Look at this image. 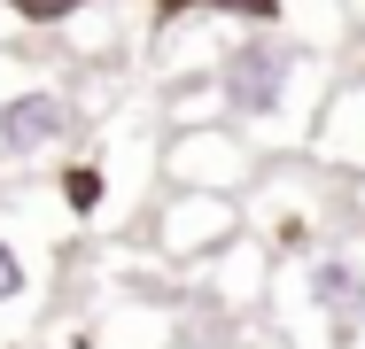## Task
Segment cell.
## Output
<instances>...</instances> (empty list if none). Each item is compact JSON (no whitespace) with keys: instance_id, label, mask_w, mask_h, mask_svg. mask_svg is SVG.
I'll list each match as a JSON object with an SVG mask.
<instances>
[{"instance_id":"6da1fadb","label":"cell","mask_w":365,"mask_h":349,"mask_svg":"<svg viewBox=\"0 0 365 349\" xmlns=\"http://www.w3.org/2000/svg\"><path fill=\"white\" fill-rule=\"evenodd\" d=\"M210 85L225 101V125H241L264 155H295L319 132V109L334 93V63H327V47L295 39L280 24H257V31H233Z\"/></svg>"},{"instance_id":"7a4b0ae2","label":"cell","mask_w":365,"mask_h":349,"mask_svg":"<svg viewBox=\"0 0 365 349\" xmlns=\"http://www.w3.org/2000/svg\"><path fill=\"white\" fill-rule=\"evenodd\" d=\"M264 311L288 349H365V241H327L303 256Z\"/></svg>"},{"instance_id":"3957f363","label":"cell","mask_w":365,"mask_h":349,"mask_svg":"<svg viewBox=\"0 0 365 349\" xmlns=\"http://www.w3.org/2000/svg\"><path fill=\"white\" fill-rule=\"evenodd\" d=\"M86 132V93L63 70H39L24 55V39L0 47V171L16 163H47Z\"/></svg>"},{"instance_id":"277c9868","label":"cell","mask_w":365,"mask_h":349,"mask_svg":"<svg viewBox=\"0 0 365 349\" xmlns=\"http://www.w3.org/2000/svg\"><path fill=\"white\" fill-rule=\"evenodd\" d=\"M241 209H249V233H257L280 264H303V256H319L327 241H342V233H334V171H327V163H303V155L264 163V179L241 194Z\"/></svg>"},{"instance_id":"5b68a950","label":"cell","mask_w":365,"mask_h":349,"mask_svg":"<svg viewBox=\"0 0 365 349\" xmlns=\"http://www.w3.org/2000/svg\"><path fill=\"white\" fill-rule=\"evenodd\" d=\"M264 147L241 132V125H179V132L155 147V179L163 187H187V194H249L264 179Z\"/></svg>"},{"instance_id":"8992f818","label":"cell","mask_w":365,"mask_h":349,"mask_svg":"<svg viewBox=\"0 0 365 349\" xmlns=\"http://www.w3.org/2000/svg\"><path fill=\"white\" fill-rule=\"evenodd\" d=\"M249 233V209L241 194H187V187H163V202L148 217V249L179 272H202L218 249H233Z\"/></svg>"},{"instance_id":"52a82bcc","label":"cell","mask_w":365,"mask_h":349,"mask_svg":"<svg viewBox=\"0 0 365 349\" xmlns=\"http://www.w3.org/2000/svg\"><path fill=\"white\" fill-rule=\"evenodd\" d=\"M47 287H55V264H47V233L16 225V209L0 202V349H8L24 326H31V318H39Z\"/></svg>"},{"instance_id":"ba28073f","label":"cell","mask_w":365,"mask_h":349,"mask_svg":"<svg viewBox=\"0 0 365 349\" xmlns=\"http://www.w3.org/2000/svg\"><path fill=\"white\" fill-rule=\"evenodd\" d=\"M272 287H280V256H272L257 233H241L233 249H218V256L202 264V295H210L218 311H257V303H272Z\"/></svg>"},{"instance_id":"9c48e42d","label":"cell","mask_w":365,"mask_h":349,"mask_svg":"<svg viewBox=\"0 0 365 349\" xmlns=\"http://www.w3.org/2000/svg\"><path fill=\"white\" fill-rule=\"evenodd\" d=\"M311 155H319L342 187H365V78H350V85L327 93L319 132H311Z\"/></svg>"},{"instance_id":"30bf717a","label":"cell","mask_w":365,"mask_h":349,"mask_svg":"<svg viewBox=\"0 0 365 349\" xmlns=\"http://www.w3.org/2000/svg\"><path fill=\"white\" fill-rule=\"evenodd\" d=\"M350 202H358V217H365V187H350Z\"/></svg>"}]
</instances>
